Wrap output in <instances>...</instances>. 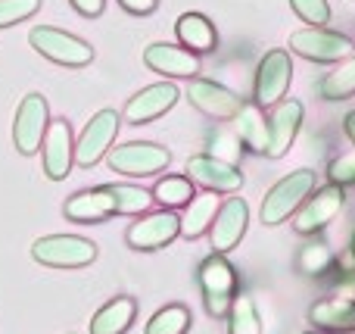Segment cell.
Returning <instances> with one entry per match:
<instances>
[{
  "mask_svg": "<svg viewBox=\"0 0 355 334\" xmlns=\"http://www.w3.org/2000/svg\"><path fill=\"white\" fill-rule=\"evenodd\" d=\"M315 187H318V172H315V169H293L290 175L277 178L275 185L268 187V194L262 197V206H259L262 225L275 228V225L290 222L293 212L306 203Z\"/></svg>",
  "mask_w": 355,
  "mask_h": 334,
  "instance_id": "1",
  "label": "cell"
},
{
  "mask_svg": "<svg viewBox=\"0 0 355 334\" xmlns=\"http://www.w3.org/2000/svg\"><path fill=\"white\" fill-rule=\"evenodd\" d=\"M196 281L202 291V306L212 319H227L234 300L240 297V275L225 253H209L196 269Z\"/></svg>",
  "mask_w": 355,
  "mask_h": 334,
  "instance_id": "2",
  "label": "cell"
},
{
  "mask_svg": "<svg viewBox=\"0 0 355 334\" xmlns=\"http://www.w3.org/2000/svg\"><path fill=\"white\" fill-rule=\"evenodd\" d=\"M287 50L309 62H318V66H334L355 53V41L346 31H337L331 25H306L287 37Z\"/></svg>",
  "mask_w": 355,
  "mask_h": 334,
  "instance_id": "3",
  "label": "cell"
},
{
  "mask_svg": "<svg viewBox=\"0 0 355 334\" xmlns=\"http://www.w3.org/2000/svg\"><path fill=\"white\" fill-rule=\"evenodd\" d=\"M349 203V191L340 185H318L309 200L293 212L290 225H293V235L296 237H315V235H324L334 222L340 219V212L346 210Z\"/></svg>",
  "mask_w": 355,
  "mask_h": 334,
  "instance_id": "4",
  "label": "cell"
},
{
  "mask_svg": "<svg viewBox=\"0 0 355 334\" xmlns=\"http://www.w3.org/2000/svg\"><path fill=\"white\" fill-rule=\"evenodd\" d=\"M290 85H293V53L284 47H275L259 60L250 100L262 110H271V106L290 97Z\"/></svg>",
  "mask_w": 355,
  "mask_h": 334,
  "instance_id": "5",
  "label": "cell"
},
{
  "mask_svg": "<svg viewBox=\"0 0 355 334\" xmlns=\"http://www.w3.org/2000/svg\"><path fill=\"white\" fill-rule=\"evenodd\" d=\"M31 260L50 269H81L97 260V244L78 235H47L31 244Z\"/></svg>",
  "mask_w": 355,
  "mask_h": 334,
  "instance_id": "6",
  "label": "cell"
},
{
  "mask_svg": "<svg viewBox=\"0 0 355 334\" xmlns=\"http://www.w3.org/2000/svg\"><path fill=\"white\" fill-rule=\"evenodd\" d=\"M31 47L41 56H47L50 62H60V66L78 69L87 66L94 60V47L87 41H81L78 35H69L62 28H53V25H35L28 35Z\"/></svg>",
  "mask_w": 355,
  "mask_h": 334,
  "instance_id": "7",
  "label": "cell"
},
{
  "mask_svg": "<svg viewBox=\"0 0 355 334\" xmlns=\"http://www.w3.org/2000/svg\"><path fill=\"white\" fill-rule=\"evenodd\" d=\"M187 100L193 110H200L206 119H215L218 125H231L234 116L240 112V106L246 103L243 97H240L237 91H231L227 85H221V81L215 78H190L187 85Z\"/></svg>",
  "mask_w": 355,
  "mask_h": 334,
  "instance_id": "8",
  "label": "cell"
},
{
  "mask_svg": "<svg viewBox=\"0 0 355 334\" xmlns=\"http://www.w3.org/2000/svg\"><path fill=\"white\" fill-rule=\"evenodd\" d=\"M168 162H172V153L153 141H131L110 150V169L119 175H131V178L159 175L162 169H168Z\"/></svg>",
  "mask_w": 355,
  "mask_h": 334,
  "instance_id": "9",
  "label": "cell"
},
{
  "mask_svg": "<svg viewBox=\"0 0 355 334\" xmlns=\"http://www.w3.org/2000/svg\"><path fill=\"white\" fill-rule=\"evenodd\" d=\"M181 237V216L175 210H156V212H144L141 219L131 222V228L125 231V241L131 250H141V253H153L162 250L168 244Z\"/></svg>",
  "mask_w": 355,
  "mask_h": 334,
  "instance_id": "10",
  "label": "cell"
},
{
  "mask_svg": "<svg viewBox=\"0 0 355 334\" xmlns=\"http://www.w3.org/2000/svg\"><path fill=\"white\" fill-rule=\"evenodd\" d=\"M47 125H50L47 100L41 94H25L16 110V119H12V144H16L19 153L35 156V150H41L44 144Z\"/></svg>",
  "mask_w": 355,
  "mask_h": 334,
  "instance_id": "11",
  "label": "cell"
},
{
  "mask_svg": "<svg viewBox=\"0 0 355 334\" xmlns=\"http://www.w3.org/2000/svg\"><path fill=\"white\" fill-rule=\"evenodd\" d=\"M246 228H250V203L237 194L221 200L218 212H215V222L209 228V241H212V253H231L240 247Z\"/></svg>",
  "mask_w": 355,
  "mask_h": 334,
  "instance_id": "12",
  "label": "cell"
},
{
  "mask_svg": "<svg viewBox=\"0 0 355 334\" xmlns=\"http://www.w3.org/2000/svg\"><path fill=\"white\" fill-rule=\"evenodd\" d=\"M187 178L193 181L196 187L202 191H215V194H237L240 187L246 185L243 178V169L234 166V162H225L218 156H209V153H196L187 160Z\"/></svg>",
  "mask_w": 355,
  "mask_h": 334,
  "instance_id": "13",
  "label": "cell"
},
{
  "mask_svg": "<svg viewBox=\"0 0 355 334\" xmlns=\"http://www.w3.org/2000/svg\"><path fill=\"white\" fill-rule=\"evenodd\" d=\"M302 122H306V106L302 100L287 97L281 100L277 106L268 110V131H271V141H268V160H281L293 150L296 137L302 131Z\"/></svg>",
  "mask_w": 355,
  "mask_h": 334,
  "instance_id": "14",
  "label": "cell"
},
{
  "mask_svg": "<svg viewBox=\"0 0 355 334\" xmlns=\"http://www.w3.org/2000/svg\"><path fill=\"white\" fill-rule=\"evenodd\" d=\"M119 122H122V116H119V112L100 110L97 116L85 125L81 137L75 141V162H78V166H85V169L97 166V162L110 153V144L116 141Z\"/></svg>",
  "mask_w": 355,
  "mask_h": 334,
  "instance_id": "15",
  "label": "cell"
},
{
  "mask_svg": "<svg viewBox=\"0 0 355 334\" xmlns=\"http://www.w3.org/2000/svg\"><path fill=\"white\" fill-rule=\"evenodd\" d=\"M340 262L343 256L324 241V235H315V237H300V247L293 253V269L302 275V278H312V281H327L337 275Z\"/></svg>",
  "mask_w": 355,
  "mask_h": 334,
  "instance_id": "16",
  "label": "cell"
},
{
  "mask_svg": "<svg viewBox=\"0 0 355 334\" xmlns=\"http://www.w3.org/2000/svg\"><path fill=\"white\" fill-rule=\"evenodd\" d=\"M178 100H181V91H178L175 81H156V85H147L144 91H137L135 97L125 103L122 119L128 125H147V122H153V119L166 116Z\"/></svg>",
  "mask_w": 355,
  "mask_h": 334,
  "instance_id": "17",
  "label": "cell"
},
{
  "mask_svg": "<svg viewBox=\"0 0 355 334\" xmlns=\"http://www.w3.org/2000/svg\"><path fill=\"white\" fill-rule=\"evenodd\" d=\"M69 222H103L110 216H122L119 210V191L116 185H100V187H91V191H78L66 200L62 206Z\"/></svg>",
  "mask_w": 355,
  "mask_h": 334,
  "instance_id": "18",
  "label": "cell"
},
{
  "mask_svg": "<svg viewBox=\"0 0 355 334\" xmlns=\"http://www.w3.org/2000/svg\"><path fill=\"white\" fill-rule=\"evenodd\" d=\"M144 62H147V69L166 75L168 81L196 78V75H200V56H196L193 50L181 47V44H166V41L150 44V47L144 50Z\"/></svg>",
  "mask_w": 355,
  "mask_h": 334,
  "instance_id": "19",
  "label": "cell"
},
{
  "mask_svg": "<svg viewBox=\"0 0 355 334\" xmlns=\"http://www.w3.org/2000/svg\"><path fill=\"white\" fill-rule=\"evenodd\" d=\"M41 150H44V172H47V178L62 181L75 162V141L66 119H50Z\"/></svg>",
  "mask_w": 355,
  "mask_h": 334,
  "instance_id": "20",
  "label": "cell"
},
{
  "mask_svg": "<svg viewBox=\"0 0 355 334\" xmlns=\"http://www.w3.org/2000/svg\"><path fill=\"white\" fill-rule=\"evenodd\" d=\"M309 322L321 334H355V300L327 294L309 306Z\"/></svg>",
  "mask_w": 355,
  "mask_h": 334,
  "instance_id": "21",
  "label": "cell"
},
{
  "mask_svg": "<svg viewBox=\"0 0 355 334\" xmlns=\"http://www.w3.org/2000/svg\"><path fill=\"white\" fill-rule=\"evenodd\" d=\"M231 128H234V135L240 137V144H243V153H252V156L268 153V141H271L268 110H262V106H256L252 100H246V103L240 106V112L234 116Z\"/></svg>",
  "mask_w": 355,
  "mask_h": 334,
  "instance_id": "22",
  "label": "cell"
},
{
  "mask_svg": "<svg viewBox=\"0 0 355 334\" xmlns=\"http://www.w3.org/2000/svg\"><path fill=\"white\" fill-rule=\"evenodd\" d=\"M175 35L181 41V47L193 50L196 56L212 53L218 47V31H215L212 19L202 16V12H181L175 22Z\"/></svg>",
  "mask_w": 355,
  "mask_h": 334,
  "instance_id": "23",
  "label": "cell"
},
{
  "mask_svg": "<svg viewBox=\"0 0 355 334\" xmlns=\"http://www.w3.org/2000/svg\"><path fill=\"white\" fill-rule=\"evenodd\" d=\"M221 206V194L215 191H196L193 200L184 206V216H181V237H202L209 235L215 222V212Z\"/></svg>",
  "mask_w": 355,
  "mask_h": 334,
  "instance_id": "24",
  "label": "cell"
},
{
  "mask_svg": "<svg viewBox=\"0 0 355 334\" xmlns=\"http://www.w3.org/2000/svg\"><path fill=\"white\" fill-rule=\"evenodd\" d=\"M315 91H318V97L324 100V103L352 100L355 97V53L346 56V60H340V62H334V66L318 78Z\"/></svg>",
  "mask_w": 355,
  "mask_h": 334,
  "instance_id": "25",
  "label": "cell"
},
{
  "mask_svg": "<svg viewBox=\"0 0 355 334\" xmlns=\"http://www.w3.org/2000/svg\"><path fill=\"white\" fill-rule=\"evenodd\" d=\"M137 300L135 297H112L106 306H100L97 316L91 319V334H125L135 325Z\"/></svg>",
  "mask_w": 355,
  "mask_h": 334,
  "instance_id": "26",
  "label": "cell"
},
{
  "mask_svg": "<svg viewBox=\"0 0 355 334\" xmlns=\"http://www.w3.org/2000/svg\"><path fill=\"white\" fill-rule=\"evenodd\" d=\"M193 194H196V185L187 175H166L153 187V200L162 210H184L193 200Z\"/></svg>",
  "mask_w": 355,
  "mask_h": 334,
  "instance_id": "27",
  "label": "cell"
},
{
  "mask_svg": "<svg viewBox=\"0 0 355 334\" xmlns=\"http://www.w3.org/2000/svg\"><path fill=\"white\" fill-rule=\"evenodd\" d=\"M227 334H265L259 306L250 294H240L227 312Z\"/></svg>",
  "mask_w": 355,
  "mask_h": 334,
  "instance_id": "28",
  "label": "cell"
},
{
  "mask_svg": "<svg viewBox=\"0 0 355 334\" xmlns=\"http://www.w3.org/2000/svg\"><path fill=\"white\" fill-rule=\"evenodd\" d=\"M190 310L184 303H168L159 312H153V319L147 322V334H187L190 331Z\"/></svg>",
  "mask_w": 355,
  "mask_h": 334,
  "instance_id": "29",
  "label": "cell"
},
{
  "mask_svg": "<svg viewBox=\"0 0 355 334\" xmlns=\"http://www.w3.org/2000/svg\"><path fill=\"white\" fill-rule=\"evenodd\" d=\"M206 141H209V147H206L209 156H218V160L234 162V166H237L240 156H243V144H240V137L234 135V128L231 131L227 128H212Z\"/></svg>",
  "mask_w": 355,
  "mask_h": 334,
  "instance_id": "30",
  "label": "cell"
},
{
  "mask_svg": "<svg viewBox=\"0 0 355 334\" xmlns=\"http://www.w3.org/2000/svg\"><path fill=\"white\" fill-rule=\"evenodd\" d=\"M324 178L327 185H340V187H355V150H343V153L331 156L324 166Z\"/></svg>",
  "mask_w": 355,
  "mask_h": 334,
  "instance_id": "31",
  "label": "cell"
},
{
  "mask_svg": "<svg viewBox=\"0 0 355 334\" xmlns=\"http://www.w3.org/2000/svg\"><path fill=\"white\" fill-rule=\"evenodd\" d=\"M293 12L306 25H327L331 22V3L327 0H290Z\"/></svg>",
  "mask_w": 355,
  "mask_h": 334,
  "instance_id": "32",
  "label": "cell"
},
{
  "mask_svg": "<svg viewBox=\"0 0 355 334\" xmlns=\"http://www.w3.org/2000/svg\"><path fill=\"white\" fill-rule=\"evenodd\" d=\"M37 6H41V0H0V28L35 16Z\"/></svg>",
  "mask_w": 355,
  "mask_h": 334,
  "instance_id": "33",
  "label": "cell"
},
{
  "mask_svg": "<svg viewBox=\"0 0 355 334\" xmlns=\"http://www.w3.org/2000/svg\"><path fill=\"white\" fill-rule=\"evenodd\" d=\"M119 6L131 16H150V12H156L159 0H119Z\"/></svg>",
  "mask_w": 355,
  "mask_h": 334,
  "instance_id": "34",
  "label": "cell"
},
{
  "mask_svg": "<svg viewBox=\"0 0 355 334\" xmlns=\"http://www.w3.org/2000/svg\"><path fill=\"white\" fill-rule=\"evenodd\" d=\"M75 6V12H81L85 19H97L106 10V0H69Z\"/></svg>",
  "mask_w": 355,
  "mask_h": 334,
  "instance_id": "35",
  "label": "cell"
},
{
  "mask_svg": "<svg viewBox=\"0 0 355 334\" xmlns=\"http://www.w3.org/2000/svg\"><path fill=\"white\" fill-rule=\"evenodd\" d=\"M343 135H346V141H349L352 150H355V110H349L343 116Z\"/></svg>",
  "mask_w": 355,
  "mask_h": 334,
  "instance_id": "36",
  "label": "cell"
},
{
  "mask_svg": "<svg viewBox=\"0 0 355 334\" xmlns=\"http://www.w3.org/2000/svg\"><path fill=\"white\" fill-rule=\"evenodd\" d=\"M346 256H349V260L355 262V235L349 237V250H346Z\"/></svg>",
  "mask_w": 355,
  "mask_h": 334,
  "instance_id": "37",
  "label": "cell"
},
{
  "mask_svg": "<svg viewBox=\"0 0 355 334\" xmlns=\"http://www.w3.org/2000/svg\"><path fill=\"white\" fill-rule=\"evenodd\" d=\"M302 334H321V331H315V328H309V331H302Z\"/></svg>",
  "mask_w": 355,
  "mask_h": 334,
  "instance_id": "38",
  "label": "cell"
}]
</instances>
